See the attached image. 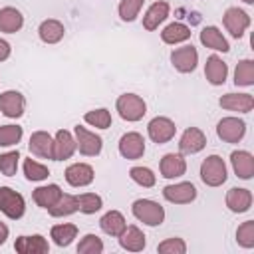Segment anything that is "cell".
Masks as SVG:
<instances>
[{"label": "cell", "mask_w": 254, "mask_h": 254, "mask_svg": "<svg viewBox=\"0 0 254 254\" xmlns=\"http://www.w3.org/2000/svg\"><path fill=\"white\" fill-rule=\"evenodd\" d=\"M131 210H133V216L137 220H141L143 224H147V226H159L165 220L163 206L159 202H155V200H149V198L135 200L133 206H131Z\"/></svg>", "instance_id": "cell-1"}, {"label": "cell", "mask_w": 254, "mask_h": 254, "mask_svg": "<svg viewBox=\"0 0 254 254\" xmlns=\"http://www.w3.org/2000/svg\"><path fill=\"white\" fill-rule=\"evenodd\" d=\"M226 165L222 161V157L218 155H210L202 161L200 165V179L204 185L208 187H220L226 181Z\"/></svg>", "instance_id": "cell-2"}, {"label": "cell", "mask_w": 254, "mask_h": 254, "mask_svg": "<svg viewBox=\"0 0 254 254\" xmlns=\"http://www.w3.org/2000/svg\"><path fill=\"white\" fill-rule=\"evenodd\" d=\"M115 107H117L121 119H125V121H139L147 113L145 101L139 95H135V93H123V95H119Z\"/></svg>", "instance_id": "cell-3"}, {"label": "cell", "mask_w": 254, "mask_h": 254, "mask_svg": "<svg viewBox=\"0 0 254 254\" xmlns=\"http://www.w3.org/2000/svg\"><path fill=\"white\" fill-rule=\"evenodd\" d=\"M24 210H26L24 196L10 187H0V212H4L12 220H18L24 216Z\"/></svg>", "instance_id": "cell-4"}, {"label": "cell", "mask_w": 254, "mask_h": 254, "mask_svg": "<svg viewBox=\"0 0 254 254\" xmlns=\"http://www.w3.org/2000/svg\"><path fill=\"white\" fill-rule=\"evenodd\" d=\"M75 145L79 149L81 155L85 157H95L101 153V147H103V139L91 131H87L85 127L81 125H75Z\"/></svg>", "instance_id": "cell-5"}, {"label": "cell", "mask_w": 254, "mask_h": 254, "mask_svg": "<svg viewBox=\"0 0 254 254\" xmlns=\"http://www.w3.org/2000/svg\"><path fill=\"white\" fill-rule=\"evenodd\" d=\"M147 133H149V137H151L153 143L163 145V143H167V141H171L175 137L177 127H175V123L169 117H155V119L149 121Z\"/></svg>", "instance_id": "cell-6"}, {"label": "cell", "mask_w": 254, "mask_h": 254, "mask_svg": "<svg viewBox=\"0 0 254 254\" xmlns=\"http://www.w3.org/2000/svg\"><path fill=\"white\" fill-rule=\"evenodd\" d=\"M216 133L224 143H238L246 133V123L238 117H224L218 121Z\"/></svg>", "instance_id": "cell-7"}, {"label": "cell", "mask_w": 254, "mask_h": 254, "mask_svg": "<svg viewBox=\"0 0 254 254\" xmlns=\"http://www.w3.org/2000/svg\"><path fill=\"white\" fill-rule=\"evenodd\" d=\"M119 153L123 159L135 161L141 159L145 153V139L143 135H139L137 131H129L119 139Z\"/></svg>", "instance_id": "cell-8"}, {"label": "cell", "mask_w": 254, "mask_h": 254, "mask_svg": "<svg viewBox=\"0 0 254 254\" xmlns=\"http://www.w3.org/2000/svg\"><path fill=\"white\" fill-rule=\"evenodd\" d=\"M222 22L232 38H240L246 32V28L250 26V16L240 8H228L222 16Z\"/></svg>", "instance_id": "cell-9"}, {"label": "cell", "mask_w": 254, "mask_h": 254, "mask_svg": "<svg viewBox=\"0 0 254 254\" xmlns=\"http://www.w3.org/2000/svg\"><path fill=\"white\" fill-rule=\"evenodd\" d=\"M171 62H173V65H175L177 71L189 73V71H192V69L196 67V64H198V52H196V48H192V46L177 48V50H173V54H171Z\"/></svg>", "instance_id": "cell-10"}, {"label": "cell", "mask_w": 254, "mask_h": 254, "mask_svg": "<svg viewBox=\"0 0 254 254\" xmlns=\"http://www.w3.org/2000/svg\"><path fill=\"white\" fill-rule=\"evenodd\" d=\"M163 196L169 202L175 204H189L196 198V189L192 183H177V185H167L163 189Z\"/></svg>", "instance_id": "cell-11"}, {"label": "cell", "mask_w": 254, "mask_h": 254, "mask_svg": "<svg viewBox=\"0 0 254 254\" xmlns=\"http://www.w3.org/2000/svg\"><path fill=\"white\" fill-rule=\"evenodd\" d=\"M24 107H26V99L20 91H4L0 93V111L10 117V119H16V117H22L24 113Z\"/></svg>", "instance_id": "cell-12"}, {"label": "cell", "mask_w": 254, "mask_h": 254, "mask_svg": "<svg viewBox=\"0 0 254 254\" xmlns=\"http://www.w3.org/2000/svg\"><path fill=\"white\" fill-rule=\"evenodd\" d=\"M204 145H206V137L198 127L185 129V133L181 135V141H179V149L183 155H194V153L202 151Z\"/></svg>", "instance_id": "cell-13"}, {"label": "cell", "mask_w": 254, "mask_h": 254, "mask_svg": "<svg viewBox=\"0 0 254 254\" xmlns=\"http://www.w3.org/2000/svg\"><path fill=\"white\" fill-rule=\"evenodd\" d=\"M218 105L228 111H238V113H250L254 107V97L250 93H226L218 99Z\"/></svg>", "instance_id": "cell-14"}, {"label": "cell", "mask_w": 254, "mask_h": 254, "mask_svg": "<svg viewBox=\"0 0 254 254\" xmlns=\"http://www.w3.org/2000/svg\"><path fill=\"white\" fill-rule=\"evenodd\" d=\"M77 145H75V139L69 131L65 129H60L56 133V139H54V161H65L69 159L73 153H75Z\"/></svg>", "instance_id": "cell-15"}, {"label": "cell", "mask_w": 254, "mask_h": 254, "mask_svg": "<svg viewBox=\"0 0 254 254\" xmlns=\"http://www.w3.org/2000/svg\"><path fill=\"white\" fill-rule=\"evenodd\" d=\"M65 181L71 187H87L93 183V169L87 163H73L65 169Z\"/></svg>", "instance_id": "cell-16"}, {"label": "cell", "mask_w": 254, "mask_h": 254, "mask_svg": "<svg viewBox=\"0 0 254 254\" xmlns=\"http://www.w3.org/2000/svg\"><path fill=\"white\" fill-rule=\"evenodd\" d=\"M14 248L20 254H46L50 250V244L42 234H32V236H18Z\"/></svg>", "instance_id": "cell-17"}, {"label": "cell", "mask_w": 254, "mask_h": 254, "mask_svg": "<svg viewBox=\"0 0 254 254\" xmlns=\"http://www.w3.org/2000/svg\"><path fill=\"white\" fill-rule=\"evenodd\" d=\"M30 151L40 159L54 161V139L46 131H34L30 135Z\"/></svg>", "instance_id": "cell-18"}, {"label": "cell", "mask_w": 254, "mask_h": 254, "mask_svg": "<svg viewBox=\"0 0 254 254\" xmlns=\"http://www.w3.org/2000/svg\"><path fill=\"white\" fill-rule=\"evenodd\" d=\"M159 169H161V175L165 179H177V177H183L187 173V161L179 153H167L161 159Z\"/></svg>", "instance_id": "cell-19"}, {"label": "cell", "mask_w": 254, "mask_h": 254, "mask_svg": "<svg viewBox=\"0 0 254 254\" xmlns=\"http://www.w3.org/2000/svg\"><path fill=\"white\" fill-rule=\"evenodd\" d=\"M230 163H232L236 177H240L244 181L254 177V157L248 151H234L230 155Z\"/></svg>", "instance_id": "cell-20"}, {"label": "cell", "mask_w": 254, "mask_h": 254, "mask_svg": "<svg viewBox=\"0 0 254 254\" xmlns=\"http://www.w3.org/2000/svg\"><path fill=\"white\" fill-rule=\"evenodd\" d=\"M226 206L232 212H246L252 206V192L248 189H240V187H232L226 192Z\"/></svg>", "instance_id": "cell-21"}, {"label": "cell", "mask_w": 254, "mask_h": 254, "mask_svg": "<svg viewBox=\"0 0 254 254\" xmlns=\"http://www.w3.org/2000/svg\"><path fill=\"white\" fill-rule=\"evenodd\" d=\"M119 238V244L123 250H129V252H141L145 248V234L141 232V228H137L135 224L131 226H125V230L117 236Z\"/></svg>", "instance_id": "cell-22"}, {"label": "cell", "mask_w": 254, "mask_h": 254, "mask_svg": "<svg viewBox=\"0 0 254 254\" xmlns=\"http://www.w3.org/2000/svg\"><path fill=\"white\" fill-rule=\"evenodd\" d=\"M204 75L212 85H222L228 75V65L218 58V56H208L206 65H204Z\"/></svg>", "instance_id": "cell-23"}, {"label": "cell", "mask_w": 254, "mask_h": 254, "mask_svg": "<svg viewBox=\"0 0 254 254\" xmlns=\"http://www.w3.org/2000/svg\"><path fill=\"white\" fill-rule=\"evenodd\" d=\"M22 26H24V16L20 14V10H16L12 6L0 8V32L16 34Z\"/></svg>", "instance_id": "cell-24"}, {"label": "cell", "mask_w": 254, "mask_h": 254, "mask_svg": "<svg viewBox=\"0 0 254 254\" xmlns=\"http://www.w3.org/2000/svg\"><path fill=\"white\" fill-rule=\"evenodd\" d=\"M200 42H202V46H206V48H210V50H216V52H228V50H230L226 38L222 36V32H220L216 26H206V28H202V32H200Z\"/></svg>", "instance_id": "cell-25"}, {"label": "cell", "mask_w": 254, "mask_h": 254, "mask_svg": "<svg viewBox=\"0 0 254 254\" xmlns=\"http://www.w3.org/2000/svg\"><path fill=\"white\" fill-rule=\"evenodd\" d=\"M169 16V4L167 2H155L149 6L147 14L143 16V28L145 30H157L161 22H165Z\"/></svg>", "instance_id": "cell-26"}, {"label": "cell", "mask_w": 254, "mask_h": 254, "mask_svg": "<svg viewBox=\"0 0 254 254\" xmlns=\"http://www.w3.org/2000/svg\"><path fill=\"white\" fill-rule=\"evenodd\" d=\"M38 34H40V40L46 42V44H58L64 34H65V28L60 20H44L38 28Z\"/></svg>", "instance_id": "cell-27"}, {"label": "cell", "mask_w": 254, "mask_h": 254, "mask_svg": "<svg viewBox=\"0 0 254 254\" xmlns=\"http://www.w3.org/2000/svg\"><path fill=\"white\" fill-rule=\"evenodd\" d=\"M99 226H101V230H103L105 234H109V236H119V234L125 230L127 222H125V218H123V214H121L119 210H109V212H105V214L101 216Z\"/></svg>", "instance_id": "cell-28"}, {"label": "cell", "mask_w": 254, "mask_h": 254, "mask_svg": "<svg viewBox=\"0 0 254 254\" xmlns=\"http://www.w3.org/2000/svg\"><path fill=\"white\" fill-rule=\"evenodd\" d=\"M189 38H190V28L185 26V24H181V22H173V24H169L161 32V40L165 44H173V46L175 44H181V42H185Z\"/></svg>", "instance_id": "cell-29"}, {"label": "cell", "mask_w": 254, "mask_h": 254, "mask_svg": "<svg viewBox=\"0 0 254 254\" xmlns=\"http://www.w3.org/2000/svg\"><path fill=\"white\" fill-rule=\"evenodd\" d=\"M34 202L42 208H50L60 196H62V189L58 185H46V187H38L34 190Z\"/></svg>", "instance_id": "cell-30"}, {"label": "cell", "mask_w": 254, "mask_h": 254, "mask_svg": "<svg viewBox=\"0 0 254 254\" xmlns=\"http://www.w3.org/2000/svg\"><path fill=\"white\" fill-rule=\"evenodd\" d=\"M77 210V200L73 194H67V192H62V196L48 208V212L56 218L60 216H67V214H73Z\"/></svg>", "instance_id": "cell-31"}, {"label": "cell", "mask_w": 254, "mask_h": 254, "mask_svg": "<svg viewBox=\"0 0 254 254\" xmlns=\"http://www.w3.org/2000/svg\"><path fill=\"white\" fill-rule=\"evenodd\" d=\"M52 238L58 246H69L73 242V238L77 236V226L75 224H69V222H64V224H56L52 226Z\"/></svg>", "instance_id": "cell-32"}, {"label": "cell", "mask_w": 254, "mask_h": 254, "mask_svg": "<svg viewBox=\"0 0 254 254\" xmlns=\"http://www.w3.org/2000/svg\"><path fill=\"white\" fill-rule=\"evenodd\" d=\"M234 83L236 85H254V62L252 60H242L238 62L234 69Z\"/></svg>", "instance_id": "cell-33"}, {"label": "cell", "mask_w": 254, "mask_h": 254, "mask_svg": "<svg viewBox=\"0 0 254 254\" xmlns=\"http://www.w3.org/2000/svg\"><path fill=\"white\" fill-rule=\"evenodd\" d=\"M75 200H77V210L83 214H93L103 206L101 196L95 192H83V194L75 196Z\"/></svg>", "instance_id": "cell-34"}, {"label": "cell", "mask_w": 254, "mask_h": 254, "mask_svg": "<svg viewBox=\"0 0 254 254\" xmlns=\"http://www.w3.org/2000/svg\"><path fill=\"white\" fill-rule=\"evenodd\" d=\"M85 123H89L91 127H97V129H107L111 125V113L101 107V109H93V111H87L83 115Z\"/></svg>", "instance_id": "cell-35"}, {"label": "cell", "mask_w": 254, "mask_h": 254, "mask_svg": "<svg viewBox=\"0 0 254 254\" xmlns=\"http://www.w3.org/2000/svg\"><path fill=\"white\" fill-rule=\"evenodd\" d=\"M24 175H26L28 181H44V179H48L50 171H48L46 165H42V163H38L30 157V159L24 161Z\"/></svg>", "instance_id": "cell-36"}, {"label": "cell", "mask_w": 254, "mask_h": 254, "mask_svg": "<svg viewBox=\"0 0 254 254\" xmlns=\"http://www.w3.org/2000/svg\"><path fill=\"white\" fill-rule=\"evenodd\" d=\"M22 127L18 125H0V147L18 145L22 139Z\"/></svg>", "instance_id": "cell-37"}, {"label": "cell", "mask_w": 254, "mask_h": 254, "mask_svg": "<svg viewBox=\"0 0 254 254\" xmlns=\"http://www.w3.org/2000/svg\"><path fill=\"white\" fill-rule=\"evenodd\" d=\"M236 242L242 248H254V220H246L236 230Z\"/></svg>", "instance_id": "cell-38"}, {"label": "cell", "mask_w": 254, "mask_h": 254, "mask_svg": "<svg viewBox=\"0 0 254 254\" xmlns=\"http://www.w3.org/2000/svg\"><path fill=\"white\" fill-rule=\"evenodd\" d=\"M77 252L79 254H101L103 252V242L95 234H85L81 238V242L77 244Z\"/></svg>", "instance_id": "cell-39"}, {"label": "cell", "mask_w": 254, "mask_h": 254, "mask_svg": "<svg viewBox=\"0 0 254 254\" xmlns=\"http://www.w3.org/2000/svg\"><path fill=\"white\" fill-rule=\"evenodd\" d=\"M143 8V0H121L119 4V16L123 22H133Z\"/></svg>", "instance_id": "cell-40"}, {"label": "cell", "mask_w": 254, "mask_h": 254, "mask_svg": "<svg viewBox=\"0 0 254 254\" xmlns=\"http://www.w3.org/2000/svg\"><path fill=\"white\" fill-rule=\"evenodd\" d=\"M129 177H131L137 185H141V187H145V189L153 187L155 181H157L155 173H153L151 169H147V167H133V169L129 171Z\"/></svg>", "instance_id": "cell-41"}, {"label": "cell", "mask_w": 254, "mask_h": 254, "mask_svg": "<svg viewBox=\"0 0 254 254\" xmlns=\"http://www.w3.org/2000/svg\"><path fill=\"white\" fill-rule=\"evenodd\" d=\"M18 159H20V153H18V151H10V153L0 155V173H2V175H6V177L16 175Z\"/></svg>", "instance_id": "cell-42"}, {"label": "cell", "mask_w": 254, "mask_h": 254, "mask_svg": "<svg viewBox=\"0 0 254 254\" xmlns=\"http://www.w3.org/2000/svg\"><path fill=\"white\" fill-rule=\"evenodd\" d=\"M157 250L159 252H163V254H185L187 252V244H185V240L183 238H167V240H163L159 246H157Z\"/></svg>", "instance_id": "cell-43"}, {"label": "cell", "mask_w": 254, "mask_h": 254, "mask_svg": "<svg viewBox=\"0 0 254 254\" xmlns=\"http://www.w3.org/2000/svg\"><path fill=\"white\" fill-rule=\"evenodd\" d=\"M8 58H10V44L0 38V62H4Z\"/></svg>", "instance_id": "cell-44"}, {"label": "cell", "mask_w": 254, "mask_h": 254, "mask_svg": "<svg viewBox=\"0 0 254 254\" xmlns=\"http://www.w3.org/2000/svg\"><path fill=\"white\" fill-rule=\"evenodd\" d=\"M8 238V226L4 222H0V244H4Z\"/></svg>", "instance_id": "cell-45"}, {"label": "cell", "mask_w": 254, "mask_h": 254, "mask_svg": "<svg viewBox=\"0 0 254 254\" xmlns=\"http://www.w3.org/2000/svg\"><path fill=\"white\" fill-rule=\"evenodd\" d=\"M242 2H246V4H254V0H242Z\"/></svg>", "instance_id": "cell-46"}]
</instances>
